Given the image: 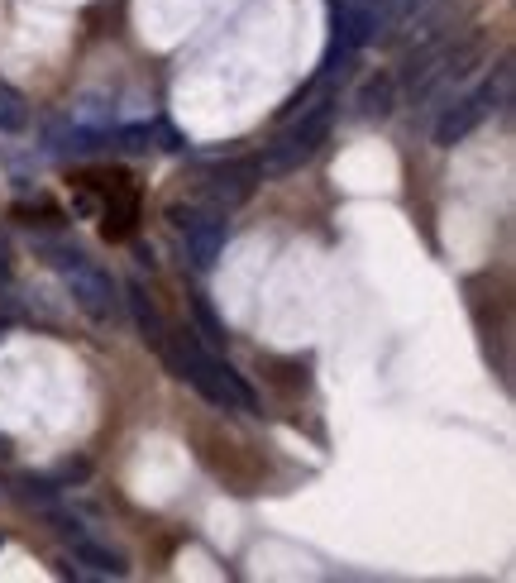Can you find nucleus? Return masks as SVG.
<instances>
[{
    "instance_id": "1",
    "label": "nucleus",
    "mask_w": 516,
    "mask_h": 583,
    "mask_svg": "<svg viewBox=\"0 0 516 583\" xmlns=\"http://www.w3.org/2000/svg\"><path fill=\"white\" fill-rule=\"evenodd\" d=\"M72 187L101 201V235L110 244H125L139 230V187L125 168H82L72 173Z\"/></svg>"
},
{
    "instance_id": "2",
    "label": "nucleus",
    "mask_w": 516,
    "mask_h": 583,
    "mask_svg": "<svg viewBox=\"0 0 516 583\" xmlns=\"http://www.w3.org/2000/svg\"><path fill=\"white\" fill-rule=\"evenodd\" d=\"M478 120H483V101H469V110H464L459 120H454V115H450V120H440L435 139H440V144H454V139H464V134H469Z\"/></svg>"
},
{
    "instance_id": "3",
    "label": "nucleus",
    "mask_w": 516,
    "mask_h": 583,
    "mask_svg": "<svg viewBox=\"0 0 516 583\" xmlns=\"http://www.w3.org/2000/svg\"><path fill=\"white\" fill-rule=\"evenodd\" d=\"M187 235L196 244V263L206 268L215 263V249H220V239H225V225H187Z\"/></svg>"
},
{
    "instance_id": "4",
    "label": "nucleus",
    "mask_w": 516,
    "mask_h": 583,
    "mask_svg": "<svg viewBox=\"0 0 516 583\" xmlns=\"http://www.w3.org/2000/svg\"><path fill=\"white\" fill-rule=\"evenodd\" d=\"M10 106H15V101H10V96H0V125H5V130H20L24 115L20 110H10Z\"/></svg>"
}]
</instances>
